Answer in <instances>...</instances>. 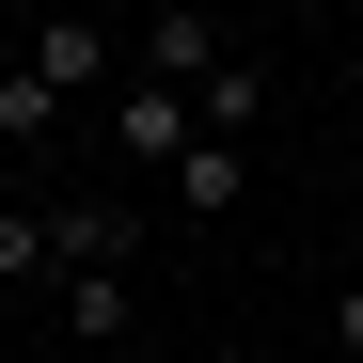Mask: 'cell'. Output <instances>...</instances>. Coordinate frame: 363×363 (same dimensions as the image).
I'll return each instance as SVG.
<instances>
[{
	"label": "cell",
	"mask_w": 363,
	"mask_h": 363,
	"mask_svg": "<svg viewBox=\"0 0 363 363\" xmlns=\"http://www.w3.org/2000/svg\"><path fill=\"white\" fill-rule=\"evenodd\" d=\"M237 64V48H221V16H206V0H143V16H127V79H174V95H206Z\"/></svg>",
	"instance_id": "6da1fadb"
},
{
	"label": "cell",
	"mask_w": 363,
	"mask_h": 363,
	"mask_svg": "<svg viewBox=\"0 0 363 363\" xmlns=\"http://www.w3.org/2000/svg\"><path fill=\"white\" fill-rule=\"evenodd\" d=\"M111 143H127V174H174V158L206 143V111L174 95V79H111Z\"/></svg>",
	"instance_id": "7a4b0ae2"
},
{
	"label": "cell",
	"mask_w": 363,
	"mask_h": 363,
	"mask_svg": "<svg viewBox=\"0 0 363 363\" xmlns=\"http://www.w3.org/2000/svg\"><path fill=\"white\" fill-rule=\"evenodd\" d=\"M16 64L48 95H95V79H127V32H111V16H48V32H16Z\"/></svg>",
	"instance_id": "3957f363"
},
{
	"label": "cell",
	"mask_w": 363,
	"mask_h": 363,
	"mask_svg": "<svg viewBox=\"0 0 363 363\" xmlns=\"http://www.w3.org/2000/svg\"><path fill=\"white\" fill-rule=\"evenodd\" d=\"M127 253H143V206H79V190L48 206V284L64 269H127Z\"/></svg>",
	"instance_id": "277c9868"
},
{
	"label": "cell",
	"mask_w": 363,
	"mask_h": 363,
	"mask_svg": "<svg viewBox=\"0 0 363 363\" xmlns=\"http://www.w3.org/2000/svg\"><path fill=\"white\" fill-rule=\"evenodd\" d=\"M174 206H190V221H221V206H253V143H190V158H174Z\"/></svg>",
	"instance_id": "5b68a950"
},
{
	"label": "cell",
	"mask_w": 363,
	"mask_h": 363,
	"mask_svg": "<svg viewBox=\"0 0 363 363\" xmlns=\"http://www.w3.org/2000/svg\"><path fill=\"white\" fill-rule=\"evenodd\" d=\"M143 300H127V269H64V347H111Z\"/></svg>",
	"instance_id": "8992f818"
},
{
	"label": "cell",
	"mask_w": 363,
	"mask_h": 363,
	"mask_svg": "<svg viewBox=\"0 0 363 363\" xmlns=\"http://www.w3.org/2000/svg\"><path fill=\"white\" fill-rule=\"evenodd\" d=\"M190 111H206V127H221V143H253V127H269V64H221V79H206Z\"/></svg>",
	"instance_id": "52a82bcc"
},
{
	"label": "cell",
	"mask_w": 363,
	"mask_h": 363,
	"mask_svg": "<svg viewBox=\"0 0 363 363\" xmlns=\"http://www.w3.org/2000/svg\"><path fill=\"white\" fill-rule=\"evenodd\" d=\"M0 284H48V206L0 190Z\"/></svg>",
	"instance_id": "ba28073f"
},
{
	"label": "cell",
	"mask_w": 363,
	"mask_h": 363,
	"mask_svg": "<svg viewBox=\"0 0 363 363\" xmlns=\"http://www.w3.org/2000/svg\"><path fill=\"white\" fill-rule=\"evenodd\" d=\"M48 127H64V95H48L32 64H0V143H48Z\"/></svg>",
	"instance_id": "9c48e42d"
},
{
	"label": "cell",
	"mask_w": 363,
	"mask_h": 363,
	"mask_svg": "<svg viewBox=\"0 0 363 363\" xmlns=\"http://www.w3.org/2000/svg\"><path fill=\"white\" fill-rule=\"evenodd\" d=\"M332 363H363V284H347V300H332Z\"/></svg>",
	"instance_id": "30bf717a"
}]
</instances>
